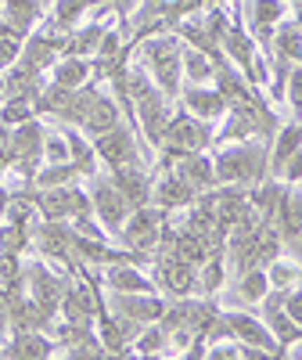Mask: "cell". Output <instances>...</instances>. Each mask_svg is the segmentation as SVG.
<instances>
[{
  "label": "cell",
  "instance_id": "6da1fadb",
  "mask_svg": "<svg viewBox=\"0 0 302 360\" xmlns=\"http://www.w3.org/2000/svg\"><path fill=\"white\" fill-rule=\"evenodd\" d=\"M126 44H133L137 62L147 69L155 86L169 101H176L180 86H184V72H180V54H184V40L173 29H155V33H133Z\"/></svg>",
  "mask_w": 302,
  "mask_h": 360
},
{
  "label": "cell",
  "instance_id": "7a4b0ae2",
  "mask_svg": "<svg viewBox=\"0 0 302 360\" xmlns=\"http://www.w3.org/2000/svg\"><path fill=\"white\" fill-rule=\"evenodd\" d=\"M213 166H216L220 184H234V188L249 191L259 180L270 176V141L252 137V141H237V144H216Z\"/></svg>",
  "mask_w": 302,
  "mask_h": 360
},
{
  "label": "cell",
  "instance_id": "3957f363",
  "mask_svg": "<svg viewBox=\"0 0 302 360\" xmlns=\"http://www.w3.org/2000/svg\"><path fill=\"white\" fill-rule=\"evenodd\" d=\"M169 213H162V209L155 202H147V205H137L130 209V217L123 220V227H119V245L130 249V252H147V256H155L159 245H162V227H166Z\"/></svg>",
  "mask_w": 302,
  "mask_h": 360
},
{
  "label": "cell",
  "instance_id": "277c9868",
  "mask_svg": "<svg viewBox=\"0 0 302 360\" xmlns=\"http://www.w3.org/2000/svg\"><path fill=\"white\" fill-rule=\"evenodd\" d=\"M69 274L58 270L54 263H47L44 256L25 259V295L40 303L51 317H58V307H62V295H65Z\"/></svg>",
  "mask_w": 302,
  "mask_h": 360
},
{
  "label": "cell",
  "instance_id": "5b68a950",
  "mask_svg": "<svg viewBox=\"0 0 302 360\" xmlns=\"http://www.w3.org/2000/svg\"><path fill=\"white\" fill-rule=\"evenodd\" d=\"M33 249L37 256H44L47 263L62 266V270H76V256H72V224L69 220H37L33 224Z\"/></svg>",
  "mask_w": 302,
  "mask_h": 360
},
{
  "label": "cell",
  "instance_id": "8992f818",
  "mask_svg": "<svg viewBox=\"0 0 302 360\" xmlns=\"http://www.w3.org/2000/svg\"><path fill=\"white\" fill-rule=\"evenodd\" d=\"M86 191H90V205H94L98 224L115 238L119 227H123V220L130 217V202L123 198V191L112 184V176L101 173V169H98L94 176H86Z\"/></svg>",
  "mask_w": 302,
  "mask_h": 360
},
{
  "label": "cell",
  "instance_id": "52a82bcc",
  "mask_svg": "<svg viewBox=\"0 0 302 360\" xmlns=\"http://www.w3.org/2000/svg\"><path fill=\"white\" fill-rule=\"evenodd\" d=\"M94 141V152H98V162L115 169V166H126V162H144V144L137 137V130L126 123V119H119L115 127H108L105 134L90 137Z\"/></svg>",
  "mask_w": 302,
  "mask_h": 360
},
{
  "label": "cell",
  "instance_id": "ba28073f",
  "mask_svg": "<svg viewBox=\"0 0 302 360\" xmlns=\"http://www.w3.org/2000/svg\"><path fill=\"white\" fill-rule=\"evenodd\" d=\"M151 278H155L159 292L169 295V299L198 295V266L173 256V252H166V249H159L155 259H151Z\"/></svg>",
  "mask_w": 302,
  "mask_h": 360
},
{
  "label": "cell",
  "instance_id": "9c48e42d",
  "mask_svg": "<svg viewBox=\"0 0 302 360\" xmlns=\"http://www.w3.org/2000/svg\"><path fill=\"white\" fill-rule=\"evenodd\" d=\"M241 11H245V29L256 40L259 51H270V40H274V29L288 18V0H241Z\"/></svg>",
  "mask_w": 302,
  "mask_h": 360
},
{
  "label": "cell",
  "instance_id": "30bf717a",
  "mask_svg": "<svg viewBox=\"0 0 302 360\" xmlns=\"http://www.w3.org/2000/svg\"><path fill=\"white\" fill-rule=\"evenodd\" d=\"M223 321H227V332L237 342H245L252 349H263L266 356H281V346H277L274 335H270V328L263 324V317H256L249 310H223Z\"/></svg>",
  "mask_w": 302,
  "mask_h": 360
},
{
  "label": "cell",
  "instance_id": "8fae6325",
  "mask_svg": "<svg viewBox=\"0 0 302 360\" xmlns=\"http://www.w3.org/2000/svg\"><path fill=\"white\" fill-rule=\"evenodd\" d=\"M112 314H123L137 324H155L166 314V295L162 292H108Z\"/></svg>",
  "mask_w": 302,
  "mask_h": 360
},
{
  "label": "cell",
  "instance_id": "7c38bea8",
  "mask_svg": "<svg viewBox=\"0 0 302 360\" xmlns=\"http://www.w3.org/2000/svg\"><path fill=\"white\" fill-rule=\"evenodd\" d=\"M176 105L191 112L195 119H202V123H220L227 112V101L213 83H184L176 94Z\"/></svg>",
  "mask_w": 302,
  "mask_h": 360
},
{
  "label": "cell",
  "instance_id": "4fadbf2b",
  "mask_svg": "<svg viewBox=\"0 0 302 360\" xmlns=\"http://www.w3.org/2000/svg\"><path fill=\"white\" fill-rule=\"evenodd\" d=\"M98 270H101L98 281L108 292H159L155 278H151L147 266H140V263L119 259V263H108V266H98Z\"/></svg>",
  "mask_w": 302,
  "mask_h": 360
},
{
  "label": "cell",
  "instance_id": "5bb4252c",
  "mask_svg": "<svg viewBox=\"0 0 302 360\" xmlns=\"http://www.w3.org/2000/svg\"><path fill=\"white\" fill-rule=\"evenodd\" d=\"M198 198V191L180 176L173 166L155 173V184H151V202H155L162 213H176V209H188Z\"/></svg>",
  "mask_w": 302,
  "mask_h": 360
},
{
  "label": "cell",
  "instance_id": "9a60e30c",
  "mask_svg": "<svg viewBox=\"0 0 302 360\" xmlns=\"http://www.w3.org/2000/svg\"><path fill=\"white\" fill-rule=\"evenodd\" d=\"M112 184L123 191V198L130 202V209L147 205L151 202V184H155V173L147 169V162H126V166H115L108 169Z\"/></svg>",
  "mask_w": 302,
  "mask_h": 360
},
{
  "label": "cell",
  "instance_id": "2e32d148",
  "mask_svg": "<svg viewBox=\"0 0 302 360\" xmlns=\"http://www.w3.org/2000/svg\"><path fill=\"white\" fill-rule=\"evenodd\" d=\"M259 307H263V314H259V317H263V324L270 328V335L277 339L281 356H284V349H288L295 339H302V328L284 314V307H281V292H277V288H270V292H266V299H263Z\"/></svg>",
  "mask_w": 302,
  "mask_h": 360
},
{
  "label": "cell",
  "instance_id": "e0dca14e",
  "mask_svg": "<svg viewBox=\"0 0 302 360\" xmlns=\"http://www.w3.org/2000/svg\"><path fill=\"white\" fill-rule=\"evenodd\" d=\"M173 169L184 176L198 195H209V191H216V188H220L216 166H213V152H191V155H180V159L173 162Z\"/></svg>",
  "mask_w": 302,
  "mask_h": 360
},
{
  "label": "cell",
  "instance_id": "ac0fdd59",
  "mask_svg": "<svg viewBox=\"0 0 302 360\" xmlns=\"http://www.w3.org/2000/svg\"><path fill=\"white\" fill-rule=\"evenodd\" d=\"M58 342L51 332H11L0 346V356H22V360H44L54 356Z\"/></svg>",
  "mask_w": 302,
  "mask_h": 360
},
{
  "label": "cell",
  "instance_id": "d6986e66",
  "mask_svg": "<svg viewBox=\"0 0 302 360\" xmlns=\"http://www.w3.org/2000/svg\"><path fill=\"white\" fill-rule=\"evenodd\" d=\"M51 83L65 86V90H79L86 83H98V62L94 58H76V54H62L51 65Z\"/></svg>",
  "mask_w": 302,
  "mask_h": 360
},
{
  "label": "cell",
  "instance_id": "ffe728a7",
  "mask_svg": "<svg viewBox=\"0 0 302 360\" xmlns=\"http://www.w3.org/2000/svg\"><path fill=\"white\" fill-rule=\"evenodd\" d=\"M44 15H47L44 0H0V18H4L22 40L44 22Z\"/></svg>",
  "mask_w": 302,
  "mask_h": 360
},
{
  "label": "cell",
  "instance_id": "44dd1931",
  "mask_svg": "<svg viewBox=\"0 0 302 360\" xmlns=\"http://www.w3.org/2000/svg\"><path fill=\"white\" fill-rule=\"evenodd\" d=\"M119 119H123V108H119V101H115L112 94H101V90H94V98H90V105H86V115H83L79 130H83L86 137H98V134H105L108 127H115Z\"/></svg>",
  "mask_w": 302,
  "mask_h": 360
},
{
  "label": "cell",
  "instance_id": "7402d4cb",
  "mask_svg": "<svg viewBox=\"0 0 302 360\" xmlns=\"http://www.w3.org/2000/svg\"><path fill=\"white\" fill-rule=\"evenodd\" d=\"M62 134H65V141H69V162L83 173V180L94 176V173L101 169L98 152H94V141H90L79 127H69V123H62Z\"/></svg>",
  "mask_w": 302,
  "mask_h": 360
},
{
  "label": "cell",
  "instance_id": "603a6c76",
  "mask_svg": "<svg viewBox=\"0 0 302 360\" xmlns=\"http://www.w3.org/2000/svg\"><path fill=\"white\" fill-rule=\"evenodd\" d=\"M105 29H108V22H94V18H86L83 25H76V29H69V33H65V47H62V54L94 58V54H98V47H101Z\"/></svg>",
  "mask_w": 302,
  "mask_h": 360
},
{
  "label": "cell",
  "instance_id": "cb8c5ba5",
  "mask_svg": "<svg viewBox=\"0 0 302 360\" xmlns=\"http://www.w3.org/2000/svg\"><path fill=\"white\" fill-rule=\"evenodd\" d=\"M266 54H277V58H284V62H291V65H302V22L288 15L274 29V40H270Z\"/></svg>",
  "mask_w": 302,
  "mask_h": 360
},
{
  "label": "cell",
  "instance_id": "d4e9b609",
  "mask_svg": "<svg viewBox=\"0 0 302 360\" xmlns=\"http://www.w3.org/2000/svg\"><path fill=\"white\" fill-rule=\"evenodd\" d=\"M47 8H51L47 22L54 29H62V33H69V29H76V25H83L90 18V11L98 8V0H51Z\"/></svg>",
  "mask_w": 302,
  "mask_h": 360
},
{
  "label": "cell",
  "instance_id": "484cf974",
  "mask_svg": "<svg viewBox=\"0 0 302 360\" xmlns=\"http://www.w3.org/2000/svg\"><path fill=\"white\" fill-rule=\"evenodd\" d=\"M270 292V278H266V266H249L241 270L237 281H234V299L241 307H259Z\"/></svg>",
  "mask_w": 302,
  "mask_h": 360
},
{
  "label": "cell",
  "instance_id": "4316f807",
  "mask_svg": "<svg viewBox=\"0 0 302 360\" xmlns=\"http://www.w3.org/2000/svg\"><path fill=\"white\" fill-rule=\"evenodd\" d=\"M180 72H184V83H213L216 62L205 51L184 44V54H180Z\"/></svg>",
  "mask_w": 302,
  "mask_h": 360
},
{
  "label": "cell",
  "instance_id": "83f0119b",
  "mask_svg": "<svg viewBox=\"0 0 302 360\" xmlns=\"http://www.w3.org/2000/svg\"><path fill=\"white\" fill-rule=\"evenodd\" d=\"M223 281H227V256H223V252H213V256L198 266V292L216 299V295L223 292Z\"/></svg>",
  "mask_w": 302,
  "mask_h": 360
},
{
  "label": "cell",
  "instance_id": "f1b7e54d",
  "mask_svg": "<svg viewBox=\"0 0 302 360\" xmlns=\"http://www.w3.org/2000/svg\"><path fill=\"white\" fill-rule=\"evenodd\" d=\"M76 180H83V173L72 162H44L33 176V188H65L76 184Z\"/></svg>",
  "mask_w": 302,
  "mask_h": 360
},
{
  "label": "cell",
  "instance_id": "f546056e",
  "mask_svg": "<svg viewBox=\"0 0 302 360\" xmlns=\"http://www.w3.org/2000/svg\"><path fill=\"white\" fill-rule=\"evenodd\" d=\"M266 278H270V288H277V292H284V288H291V285H298L302 281V266L291 259V256H277L274 263H266Z\"/></svg>",
  "mask_w": 302,
  "mask_h": 360
},
{
  "label": "cell",
  "instance_id": "4dcf8cb0",
  "mask_svg": "<svg viewBox=\"0 0 302 360\" xmlns=\"http://www.w3.org/2000/svg\"><path fill=\"white\" fill-rule=\"evenodd\" d=\"M133 353L137 356H159V353H169V335L166 328L155 321V324H144L140 335L133 339Z\"/></svg>",
  "mask_w": 302,
  "mask_h": 360
},
{
  "label": "cell",
  "instance_id": "1f68e13d",
  "mask_svg": "<svg viewBox=\"0 0 302 360\" xmlns=\"http://www.w3.org/2000/svg\"><path fill=\"white\" fill-rule=\"evenodd\" d=\"M29 245H33V227L25 224H0V252H25Z\"/></svg>",
  "mask_w": 302,
  "mask_h": 360
},
{
  "label": "cell",
  "instance_id": "d6a6232c",
  "mask_svg": "<svg viewBox=\"0 0 302 360\" xmlns=\"http://www.w3.org/2000/svg\"><path fill=\"white\" fill-rule=\"evenodd\" d=\"M25 288V259L18 252H0V292Z\"/></svg>",
  "mask_w": 302,
  "mask_h": 360
},
{
  "label": "cell",
  "instance_id": "836d02e7",
  "mask_svg": "<svg viewBox=\"0 0 302 360\" xmlns=\"http://www.w3.org/2000/svg\"><path fill=\"white\" fill-rule=\"evenodd\" d=\"M25 119H37V105L29 98H4V105H0V123L18 127V123H25Z\"/></svg>",
  "mask_w": 302,
  "mask_h": 360
},
{
  "label": "cell",
  "instance_id": "e575fe53",
  "mask_svg": "<svg viewBox=\"0 0 302 360\" xmlns=\"http://www.w3.org/2000/svg\"><path fill=\"white\" fill-rule=\"evenodd\" d=\"M284 105L291 112V119H302V65H291L288 83H284Z\"/></svg>",
  "mask_w": 302,
  "mask_h": 360
},
{
  "label": "cell",
  "instance_id": "d590c367",
  "mask_svg": "<svg viewBox=\"0 0 302 360\" xmlns=\"http://www.w3.org/2000/svg\"><path fill=\"white\" fill-rule=\"evenodd\" d=\"M44 162H69V141L62 130H51L44 134Z\"/></svg>",
  "mask_w": 302,
  "mask_h": 360
},
{
  "label": "cell",
  "instance_id": "8d00e7d4",
  "mask_svg": "<svg viewBox=\"0 0 302 360\" xmlns=\"http://www.w3.org/2000/svg\"><path fill=\"white\" fill-rule=\"evenodd\" d=\"M22 58V37H0V76Z\"/></svg>",
  "mask_w": 302,
  "mask_h": 360
},
{
  "label": "cell",
  "instance_id": "74e56055",
  "mask_svg": "<svg viewBox=\"0 0 302 360\" xmlns=\"http://www.w3.org/2000/svg\"><path fill=\"white\" fill-rule=\"evenodd\" d=\"M281 307H284V314L302 328V285H291V288L281 292Z\"/></svg>",
  "mask_w": 302,
  "mask_h": 360
},
{
  "label": "cell",
  "instance_id": "f35d334b",
  "mask_svg": "<svg viewBox=\"0 0 302 360\" xmlns=\"http://www.w3.org/2000/svg\"><path fill=\"white\" fill-rule=\"evenodd\" d=\"M281 180L284 184H302V148H295L288 155V162L281 166Z\"/></svg>",
  "mask_w": 302,
  "mask_h": 360
},
{
  "label": "cell",
  "instance_id": "ab89813d",
  "mask_svg": "<svg viewBox=\"0 0 302 360\" xmlns=\"http://www.w3.org/2000/svg\"><path fill=\"white\" fill-rule=\"evenodd\" d=\"M8 202H11V188L0 180V220H4V213H8Z\"/></svg>",
  "mask_w": 302,
  "mask_h": 360
},
{
  "label": "cell",
  "instance_id": "60d3db41",
  "mask_svg": "<svg viewBox=\"0 0 302 360\" xmlns=\"http://www.w3.org/2000/svg\"><path fill=\"white\" fill-rule=\"evenodd\" d=\"M11 335V324H8V314H4V307H0V346H4V339Z\"/></svg>",
  "mask_w": 302,
  "mask_h": 360
},
{
  "label": "cell",
  "instance_id": "b9f144b4",
  "mask_svg": "<svg viewBox=\"0 0 302 360\" xmlns=\"http://www.w3.org/2000/svg\"><path fill=\"white\" fill-rule=\"evenodd\" d=\"M298 8H302V0H298ZM298 8H295V11H298Z\"/></svg>",
  "mask_w": 302,
  "mask_h": 360
},
{
  "label": "cell",
  "instance_id": "7bdbcfd3",
  "mask_svg": "<svg viewBox=\"0 0 302 360\" xmlns=\"http://www.w3.org/2000/svg\"><path fill=\"white\" fill-rule=\"evenodd\" d=\"M44 4H51V0H44Z\"/></svg>",
  "mask_w": 302,
  "mask_h": 360
}]
</instances>
